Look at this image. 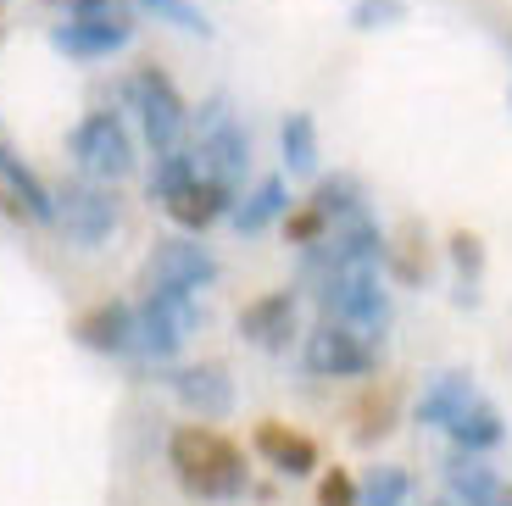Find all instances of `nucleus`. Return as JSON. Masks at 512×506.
Returning <instances> with one entry per match:
<instances>
[{"mask_svg":"<svg viewBox=\"0 0 512 506\" xmlns=\"http://www.w3.org/2000/svg\"><path fill=\"white\" fill-rule=\"evenodd\" d=\"M201 317L206 312L195 301V290H151L145 306L134 312V351L145 362H173L184 351V340L201 329Z\"/></svg>","mask_w":512,"mask_h":506,"instance_id":"nucleus-3","label":"nucleus"},{"mask_svg":"<svg viewBox=\"0 0 512 506\" xmlns=\"http://www.w3.org/2000/svg\"><path fill=\"white\" fill-rule=\"evenodd\" d=\"M0 201L12 206L17 217H34V223H56V195L39 184L23 167V156L0 145Z\"/></svg>","mask_w":512,"mask_h":506,"instance_id":"nucleus-14","label":"nucleus"},{"mask_svg":"<svg viewBox=\"0 0 512 506\" xmlns=\"http://www.w3.org/2000/svg\"><path fill=\"white\" fill-rule=\"evenodd\" d=\"M401 17H407V0H357V6H351V28H362V34L396 28Z\"/></svg>","mask_w":512,"mask_h":506,"instance_id":"nucleus-30","label":"nucleus"},{"mask_svg":"<svg viewBox=\"0 0 512 506\" xmlns=\"http://www.w3.org/2000/svg\"><path fill=\"white\" fill-rule=\"evenodd\" d=\"M279 145H284V167H290L295 178L318 173V123H312V112H290V117H284Z\"/></svg>","mask_w":512,"mask_h":506,"instance_id":"nucleus-21","label":"nucleus"},{"mask_svg":"<svg viewBox=\"0 0 512 506\" xmlns=\"http://www.w3.org/2000/svg\"><path fill=\"white\" fill-rule=\"evenodd\" d=\"M195 162H201V178H218L223 190H240L245 167H251V134L240 128V117H223L218 128H206L201 145H195Z\"/></svg>","mask_w":512,"mask_h":506,"instance_id":"nucleus-9","label":"nucleus"},{"mask_svg":"<svg viewBox=\"0 0 512 506\" xmlns=\"http://www.w3.org/2000/svg\"><path fill=\"white\" fill-rule=\"evenodd\" d=\"M318 506H362L357 501V479H351L346 468H329L318 479Z\"/></svg>","mask_w":512,"mask_h":506,"instance_id":"nucleus-31","label":"nucleus"},{"mask_svg":"<svg viewBox=\"0 0 512 506\" xmlns=\"http://www.w3.org/2000/svg\"><path fill=\"white\" fill-rule=\"evenodd\" d=\"M234 190H223L218 178H195V184H184L179 195H167V217L184 228V234H201V228H212L223 212H229Z\"/></svg>","mask_w":512,"mask_h":506,"instance_id":"nucleus-16","label":"nucleus"},{"mask_svg":"<svg viewBox=\"0 0 512 506\" xmlns=\"http://www.w3.org/2000/svg\"><path fill=\"white\" fill-rule=\"evenodd\" d=\"M145 279H151V290H206L218 279V256L201 240H162L145 262Z\"/></svg>","mask_w":512,"mask_h":506,"instance_id":"nucleus-8","label":"nucleus"},{"mask_svg":"<svg viewBox=\"0 0 512 506\" xmlns=\"http://www.w3.org/2000/svg\"><path fill=\"white\" fill-rule=\"evenodd\" d=\"M251 445H256V456H262L273 473H284V479H307V473H318V445H312L301 429H290V423H262Z\"/></svg>","mask_w":512,"mask_h":506,"instance_id":"nucleus-13","label":"nucleus"},{"mask_svg":"<svg viewBox=\"0 0 512 506\" xmlns=\"http://www.w3.org/2000/svg\"><path fill=\"white\" fill-rule=\"evenodd\" d=\"M73 334H78V345H90V351L123 356V351H134V312H128L123 301H106V306L78 317Z\"/></svg>","mask_w":512,"mask_h":506,"instance_id":"nucleus-17","label":"nucleus"},{"mask_svg":"<svg viewBox=\"0 0 512 506\" xmlns=\"http://www.w3.org/2000/svg\"><path fill=\"white\" fill-rule=\"evenodd\" d=\"M390 429H396V390H390V384H384V390L373 384V390L357 401V429H351V440H357V445H379Z\"/></svg>","mask_w":512,"mask_h":506,"instance_id":"nucleus-23","label":"nucleus"},{"mask_svg":"<svg viewBox=\"0 0 512 506\" xmlns=\"http://www.w3.org/2000/svg\"><path fill=\"white\" fill-rule=\"evenodd\" d=\"M167 384H173V395H179V401L190 406L201 423L229 418V412H234V379H229V367H218V362L179 367V373H173Z\"/></svg>","mask_w":512,"mask_h":506,"instance_id":"nucleus-12","label":"nucleus"},{"mask_svg":"<svg viewBox=\"0 0 512 506\" xmlns=\"http://www.w3.org/2000/svg\"><path fill=\"white\" fill-rule=\"evenodd\" d=\"M145 12L156 17V23H173V28H184V34H212V23H206V12L195 6V0H140Z\"/></svg>","mask_w":512,"mask_h":506,"instance_id":"nucleus-28","label":"nucleus"},{"mask_svg":"<svg viewBox=\"0 0 512 506\" xmlns=\"http://www.w3.org/2000/svg\"><path fill=\"white\" fill-rule=\"evenodd\" d=\"M446 434L457 440V451L485 456V451H496V445H501V434H507V429H501V412H496L490 401H468V406L457 412V423H451Z\"/></svg>","mask_w":512,"mask_h":506,"instance_id":"nucleus-19","label":"nucleus"},{"mask_svg":"<svg viewBox=\"0 0 512 506\" xmlns=\"http://www.w3.org/2000/svg\"><path fill=\"white\" fill-rule=\"evenodd\" d=\"M301 362H307L312 379H362V373L379 367V351L351 323H329L323 317V329H312L307 345H301Z\"/></svg>","mask_w":512,"mask_h":506,"instance_id":"nucleus-6","label":"nucleus"},{"mask_svg":"<svg viewBox=\"0 0 512 506\" xmlns=\"http://www.w3.org/2000/svg\"><path fill=\"white\" fill-rule=\"evenodd\" d=\"M329 234V217H323V206L318 201H307V206H295V212H284V240L301 251V245H312V240H323Z\"/></svg>","mask_w":512,"mask_h":506,"instance_id":"nucleus-29","label":"nucleus"},{"mask_svg":"<svg viewBox=\"0 0 512 506\" xmlns=\"http://www.w3.org/2000/svg\"><path fill=\"white\" fill-rule=\"evenodd\" d=\"M67 151H73V162L90 178H123L134 167V140H128V128L117 112H90L73 128Z\"/></svg>","mask_w":512,"mask_h":506,"instance_id":"nucleus-7","label":"nucleus"},{"mask_svg":"<svg viewBox=\"0 0 512 506\" xmlns=\"http://www.w3.org/2000/svg\"><path fill=\"white\" fill-rule=\"evenodd\" d=\"M451 262H457V273H462L457 301L479 306V273H485V245H479V234H451Z\"/></svg>","mask_w":512,"mask_h":506,"instance_id":"nucleus-26","label":"nucleus"},{"mask_svg":"<svg viewBox=\"0 0 512 506\" xmlns=\"http://www.w3.org/2000/svg\"><path fill=\"white\" fill-rule=\"evenodd\" d=\"M201 178V162H195V151H162L156 156V173H151V201H167V195H179L184 184H195Z\"/></svg>","mask_w":512,"mask_h":506,"instance_id":"nucleus-25","label":"nucleus"},{"mask_svg":"<svg viewBox=\"0 0 512 506\" xmlns=\"http://www.w3.org/2000/svg\"><path fill=\"white\" fill-rule=\"evenodd\" d=\"M134 39V23L128 17H67V23L51 28V45L78 62H95V56H112Z\"/></svg>","mask_w":512,"mask_h":506,"instance_id":"nucleus-10","label":"nucleus"},{"mask_svg":"<svg viewBox=\"0 0 512 506\" xmlns=\"http://www.w3.org/2000/svg\"><path fill=\"white\" fill-rule=\"evenodd\" d=\"M284 212H290V184L273 173V178H262L240 206H234V228H240V234H262V228H268L273 217H284Z\"/></svg>","mask_w":512,"mask_h":506,"instance_id":"nucleus-20","label":"nucleus"},{"mask_svg":"<svg viewBox=\"0 0 512 506\" xmlns=\"http://www.w3.org/2000/svg\"><path fill=\"white\" fill-rule=\"evenodd\" d=\"M56 223H62V234L78 251H95L101 240H112V228L123 223V212H117V195L101 190L95 178H73V184L56 190Z\"/></svg>","mask_w":512,"mask_h":506,"instance_id":"nucleus-5","label":"nucleus"},{"mask_svg":"<svg viewBox=\"0 0 512 506\" xmlns=\"http://www.w3.org/2000/svg\"><path fill=\"white\" fill-rule=\"evenodd\" d=\"M384 267H390V273H396L401 284H418V279H429V251L418 245V228H407V240L384 251Z\"/></svg>","mask_w":512,"mask_h":506,"instance_id":"nucleus-27","label":"nucleus"},{"mask_svg":"<svg viewBox=\"0 0 512 506\" xmlns=\"http://www.w3.org/2000/svg\"><path fill=\"white\" fill-rule=\"evenodd\" d=\"M123 101L140 112V128L145 140H151V151H179L184 145V128H190V106H184V95L173 89V78L162 73V67H140V73L123 78Z\"/></svg>","mask_w":512,"mask_h":506,"instance_id":"nucleus-4","label":"nucleus"},{"mask_svg":"<svg viewBox=\"0 0 512 506\" xmlns=\"http://www.w3.org/2000/svg\"><path fill=\"white\" fill-rule=\"evenodd\" d=\"M167 462L179 473V484L201 501H240L245 484H251V468H245V451L229 440V434L206 429V423H184L167 440Z\"/></svg>","mask_w":512,"mask_h":506,"instance_id":"nucleus-1","label":"nucleus"},{"mask_svg":"<svg viewBox=\"0 0 512 506\" xmlns=\"http://www.w3.org/2000/svg\"><path fill=\"white\" fill-rule=\"evenodd\" d=\"M312 201L323 206L329 228L357 223V217H373V212H368V195H362V184H357V178H323L318 190H312Z\"/></svg>","mask_w":512,"mask_h":506,"instance_id":"nucleus-22","label":"nucleus"},{"mask_svg":"<svg viewBox=\"0 0 512 506\" xmlns=\"http://www.w3.org/2000/svg\"><path fill=\"white\" fill-rule=\"evenodd\" d=\"M307 290H312V301L323 306L329 323H351V329L368 334V340H379V334L390 329V295H384L373 262H340V267H329V273H318Z\"/></svg>","mask_w":512,"mask_h":506,"instance_id":"nucleus-2","label":"nucleus"},{"mask_svg":"<svg viewBox=\"0 0 512 506\" xmlns=\"http://www.w3.org/2000/svg\"><path fill=\"white\" fill-rule=\"evenodd\" d=\"M446 490L457 506H512V490L496 479V468H485L474 451H457L446 462Z\"/></svg>","mask_w":512,"mask_h":506,"instance_id":"nucleus-15","label":"nucleus"},{"mask_svg":"<svg viewBox=\"0 0 512 506\" xmlns=\"http://www.w3.org/2000/svg\"><path fill=\"white\" fill-rule=\"evenodd\" d=\"M240 340L256 351H290L295 340V295L290 290H268L256 295L240 312Z\"/></svg>","mask_w":512,"mask_h":506,"instance_id":"nucleus-11","label":"nucleus"},{"mask_svg":"<svg viewBox=\"0 0 512 506\" xmlns=\"http://www.w3.org/2000/svg\"><path fill=\"white\" fill-rule=\"evenodd\" d=\"M468 401H479L474 379H468V373H440V379L418 395V423L423 429H451Z\"/></svg>","mask_w":512,"mask_h":506,"instance_id":"nucleus-18","label":"nucleus"},{"mask_svg":"<svg viewBox=\"0 0 512 506\" xmlns=\"http://www.w3.org/2000/svg\"><path fill=\"white\" fill-rule=\"evenodd\" d=\"M407 495H412L407 468H390V462L368 468V479L357 484V501H362V506H407Z\"/></svg>","mask_w":512,"mask_h":506,"instance_id":"nucleus-24","label":"nucleus"},{"mask_svg":"<svg viewBox=\"0 0 512 506\" xmlns=\"http://www.w3.org/2000/svg\"><path fill=\"white\" fill-rule=\"evenodd\" d=\"M56 6H73V0H56Z\"/></svg>","mask_w":512,"mask_h":506,"instance_id":"nucleus-32","label":"nucleus"}]
</instances>
